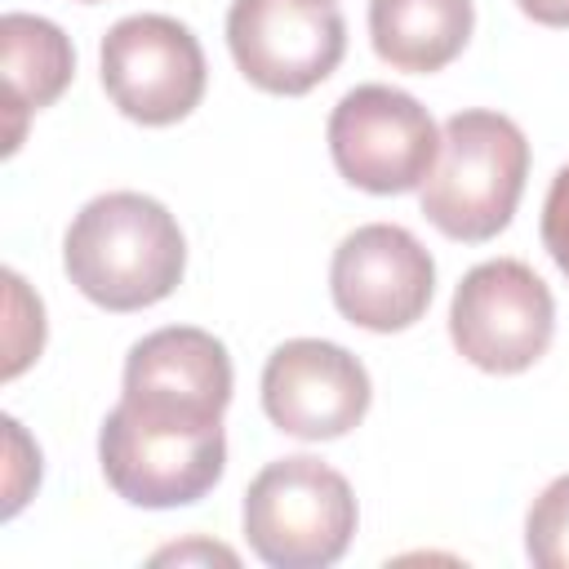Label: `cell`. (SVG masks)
<instances>
[{"label": "cell", "mask_w": 569, "mask_h": 569, "mask_svg": "<svg viewBox=\"0 0 569 569\" xmlns=\"http://www.w3.org/2000/svg\"><path fill=\"white\" fill-rule=\"evenodd\" d=\"M71 284L107 311H142L169 298L187 271L178 218L142 191L93 196L62 236Z\"/></svg>", "instance_id": "1"}, {"label": "cell", "mask_w": 569, "mask_h": 569, "mask_svg": "<svg viewBox=\"0 0 569 569\" xmlns=\"http://www.w3.org/2000/svg\"><path fill=\"white\" fill-rule=\"evenodd\" d=\"M529 178V142L520 124L502 111H458L440 129L436 164L418 191L422 218L462 244L493 240L525 191Z\"/></svg>", "instance_id": "2"}, {"label": "cell", "mask_w": 569, "mask_h": 569, "mask_svg": "<svg viewBox=\"0 0 569 569\" xmlns=\"http://www.w3.org/2000/svg\"><path fill=\"white\" fill-rule=\"evenodd\" d=\"M253 556L271 569H325L356 533V493L342 471L311 453L267 462L240 507Z\"/></svg>", "instance_id": "3"}, {"label": "cell", "mask_w": 569, "mask_h": 569, "mask_svg": "<svg viewBox=\"0 0 569 569\" xmlns=\"http://www.w3.org/2000/svg\"><path fill=\"white\" fill-rule=\"evenodd\" d=\"M98 462L116 498L147 511L200 502L227 467L222 422H173L124 400L102 418Z\"/></svg>", "instance_id": "4"}, {"label": "cell", "mask_w": 569, "mask_h": 569, "mask_svg": "<svg viewBox=\"0 0 569 569\" xmlns=\"http://www.w3.org/2000/svg\"><path fill=\"white\" fill-rule=\"evenodd\" d=\"M338 173L369 196H405L427 182L440 129L431 111L391 84H356L338 98L325 124Z\"/></svg>", "instance_id": "5"}, {"label": "cell", "mask_w": 569, "mask_h": 569, "mask_svg": "<svg viewBox=\"0 0 569 569\" xmlns=\"http://www.w3.org/2000/svg\"><path fill=\"white\" fill-rule=\"evenodd\" d=\"M556 333L551 289L520 258H489L471 267L449 302V338L462 360L485 373H525Z\"/></svg>", "instance_id": "6"}, {"label": "cell", "mask_w": 569, "mask_h": 569, "mask_svg": "<svg viewBox=\"0 0 569 569\" xmlns=\"http://www.w3.org/2000/svg\"><path fill=\"white\" fill-rule=\"evenodd\" d=\"M102 89L120 116L160 129L187 120L204 98V49L196 31L169 13L120 18L98 49Z\"/></svg>", "instance_id": "7"}, {"label": "cell", "mask_w": 569, "mask_h": 569, "mask_svg": "<svg viewBox=\"0 0 569 569\" xmlns=\"http://www.w3.org/2000/svg\"><path fill=\"white\" fill-rule=\"evenodd\" d=\"M227 49L249 84L298 98L333 76L347 53V22L333 4L307 0H231Z\"/></svg>", "instance_id": "8"}, {"label": "cell", "mask_w": 569, "mask_h": 569, "mask_svg": "<svg viewBox=\"0 0 569 569\" xmlns=\"http://www.w3.org/2000/svg\"><path fill=\"white\" fill-rule=\"evenodd\" d=\"M329 293L342 320L369 333H400L427 316L436 262L413 231L396 222H365L333 249Z\"/></svg>", "instance_id": "9"}, {"label": "cell", "mask_w": 569, "mask_h": 569, "mask_svg": "<svg viewBox=\"0 0 569 569\" xmlns=\"http://www.w3.org/2000/svg\"><path fill=\"white\" fill-rule=\"evenodd\" d=\"M369 369L329 338H289L262 365V409L293 440H338L365 422Z\"/></svg>", "instance_id": "10"}, {"label": "cell", "mask_w": 569, "mask_h": 569, "mask_svg": "<svg viewBox=\"0 0 569 569\" xmlns=\"http://www.w3.org/2000/svg\"><path fill=\"white\" fill-rule=\"evenodd\" d=\"M120 400L173 422H222L231 405V356L209 329H156L129 347Z\"/></svg>", "instance_id": "11"}, {"label": "cell", "mask_w": 569, "mask_h": 569, "mask_svg": "<svg viewBox=\"0 0 569 569\" xmlns=\"http://www.w3.org/2000/svg\"><path fill=\"white\" fill-rule=\"evenodd\" d=\"M476 27L471 0H369V40L373 53L413 76L449 67Z\"/></svg>", "instance_id": "12"}, {"label": "cell", "mask_w": 569, "mask_h": 569, "mask_svg": "<svg viewBox=\"0 0 569 569\" xmlns=\"http://www.w3.org/2000/svg\"><path fill=\"white\" fill-rule=\"evenodd\" d=\"M0 53H4V84H9V151L22 138V116L44 111L76 76V49L58 22L40 13H4L0 18Z\"/></svg>", "instance_id": "13"}, {"label": "cell", "mask_w": 569, "mask_h": 569, "mask_svg": "<svg viewBox=\"0 0 569 569\" xmlns=\"http://www.w3.org/2000/svg\"><path fill=\"white\" fill-rule=\"evenodd\" d=\"M525 551L542 569H569V476H556L525 516Z\"/></svg>", "instance_id": "14"}, {"label": "cell", "mask_w": 569, "mask_h": 569, "mask_svg": "<svg viewBox=\"0 0 569 569\" xmlns=\"http://www.w3.org/2000/svg\"><path fill=\"white\" fill-rule=\"evenodd\" d=\"M542 244L551 253V262L565 271L569 280V164L556 169L547 200H542Z\"/></svg>", "instance_id": "15"}, {"label": "cell", "mask_w": 569, "mask_h": 569, "mask_svg": "<svg viewBox=\"0 0 569 569\" xmlns=\"http://www.w3.org/2000/svg\"><path fill=\"white\" fill-rule=\"evenodd\" d=\"M164 560H222V565H236V551L227 547H209V542H187V547H169V551H156V565Z\"/></svg>", "instance_id": "16"}, {"label": "cell", "mask_w": 569, "mask_h": 569, "mask_svg": "<svg viewBox=\"0 0 569 569\" xmlns=\"http://www.w3.org/2000/svg\"><path fill=\"white\" fill-rule=\"evenodd\" d=\"M525 18L542 27H569V0H516Z\"/></svg>", "instance_id": "17"}, {"label": "cell", "mask_w": 569, "mask_h": 569, "mask_svg": "<svg viewBox=\"0 0 569 569\" xmlns=\"http://www.w3.org/2000/svg\"><path fill=\"white\" fill-rule=\"evenodd\" d=\"M307 4H333V0H307Z\"/></svg>", "instance_id": "18"}, {"label": "cell", "mask_w": 569, "mask_h": 569, "mask_svg": "<svg viewBox=\"0 0 569 569\" xmlns=\"http://www.w3.org/2000/svg\"><path fill=\"white\" fill-rule=\"evenodd\" d=\"M80 4H98V0H80Z\"/></svg>", "instance_id": "19"}]
</instances>
